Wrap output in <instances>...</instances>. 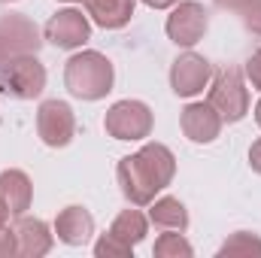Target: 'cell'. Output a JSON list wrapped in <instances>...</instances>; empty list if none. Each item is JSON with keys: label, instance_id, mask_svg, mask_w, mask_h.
I'll return each instance as SVG.
<instances>
[{"label": "cell", "instance_id": "2e32d148", "mask_svg": "<svg viewBox=\"0 0 261 258\" xmlns=\"http://www.w3.org/2000/svg\"><path fill=\"white\" fill-rule=\"evenodd\" d=\"M149 222L161 231H189V210L179 197H158L149 203Z\"/></svg>", "mask_w": 261, "mask_h": 258}, {"label": "cell", "instance_id": "83f0119b", "mask_svg": "<svg viewBox=\"0 0 261 258\" xmlns=\"http://www.w3.org/2000/svg\"><path fill=\"white\" fill-rule=\"evenodd\" d=\"M255 122H258V128H261V100L255 104Z\"/></svg>", "mask_w": 261, "mask_h": 258}, {"label": "cell", "instance_id": "484cf974", "mask_svg": "<svg viewBox=\"0 0 261 258\" xmlns=\"http://www.w3.org/2000/svg\"><path fill=\"white\" fill-rule=\"evenodd\" d=\"M143 3H146L149 9H173L179 0H143Z\"/></svg>", "mask_w": 261, "mask_h": 258}, {"label": "cell", "instance_id": "7402d4cb", "mask_svg": "<svg viewBox=\"0 0 261 258\" xmlns=\"http://www.w3.org/2000/svg\"><path fill=\"white\" fill-rule=\"evenodd\" d=\"M246 79L252 82V88L255 91H261V49H255L252 55H249V61H246Z\"/></svg>", "mask_w": 261, "mask_h": 258}, {"label": "cell", "instance_id": "9c48e42d", "mask_svg": "<svg viewBox=\"0 0 261 258\" xmlns=\"http://www.w3.org/2000/svg\"><path fill=\"white\" fill-rule=\"evenodd\" d=\"M43 40L55 49H82L91 40V21L88 15H82V9H58L43 28Z\"/></svg>", "mask_w": 261, "mask_h": 258}, {"label": "cell", "instance_id": "3957f363", "mask_svg": "<svg viewBox=\"0 0 261 258\" xmlns=\"http://www.w3.org/2000/svg\"><path fill=\"white\" fill-rule=\"evenodd\" d=\"M206 104L222 116V122L234 125L249 113V88L243 79V70L237 67H225L219 73H213L210 85H206Z\"/></svg>", "mask_w": 261, "mask_h": 258}, {"label": "cell", "instance_id": "5b68a950", "mask_svg": "<svg viewBox=\"0 0 261 258\" xmlns=\"http://www.w3.org/2000/svg\"><path fill=\"white\" fill-rule=\"evenodd\" d=\"M155 116L143 100H116L107 116H103V128L113 140H146L152 134Z\"/></svg>", "mask_w": 261, "mask_h": 258}, {"label": "cell", "instance_id": "277c9868", "mask_svg": "<svg viewBox=\"0 0 261 258\" xmlns=\"http://www.w3.org/2000/svg\"><path fill=\"white\" fill-rule=\"evenodd\" d=\"M46 88V67L37 55H15L0 67V94L12 100H34Z\"/></svg>", "mask_w": 261, "mask_h": 258}, {"label": "cell", "instance_id": "9a60e30c", "mask_svg": "<svg viewBox=\"0 0 261 258\" xmlns=\"http://www.w3.org/2000/svg\"><path fill=\"white\" fill-rule=\"evenodd\" d=\"M85 6V15L103 28V31H119L134 18V6L137 0H79Z\"/></svg>", "mask_w": 261, "mask_h": 258}, {"label": "cell", "instance_id": "44dd1931", "mask_svg": "<svg viewBox=\"0 0 261 258\" xmlns=\"http://www.w3.org/2000/svg\"><path fill=\"white\" fill-rule=\"evenodd\" d=\"M243 24H246L249 34L261 37V0H252V3L243 9Z\"/></svg>", "mask_w": 261, "mask_h": 258}, {"label": "cell", "instance_id": "d6986e66", "mask_svg": "<svg viewBox=\"0 0 261 258\" xmlns=\"http://www.w3.org/2000/svg\"><path fill=\"white\" fill-rule=\"evenodd\" d=\"M228 255H261V237L252 231H237L231 234L222 246H219V258Z\"/></svg>", "mask_w": 261, "mask_h": 258}, {"label": "cell", "instance_id": "ffe728a7", "mask_svg": "<svg viewBox=\"0 0 261 258\" xmlns=\"http://www.w3.org/2000/svg\"><path fill=\"white\" fill-rule=\"evenodd\" d=\"M94 255L97 258H130L134 255V246L122 243L119 237H113V234L107 231V234L97 237V243H94Z\"/></svg>", "mask_w": 261, "mask_h": 258}, {"label": "cell", "instance_id": "30bf717a", "mask_svg": "<svg viewBox=\"0 0 261 258\" xmlns=\"http://www.w3.org/2000/svg\"><path fill=\"white\" fill-rule=\"evenodd\" d=\"M213 79V64L197 55V52H182L170 64V88L176 97H197Z\"/></svg>", "mask_w": 261, "mask_h": 258}, {"label": "cell", "instance_id": "f546056e", "mask_svg": "<svg viewBox=\"0 0 261 258\" xmlns=\"http://www.w3.org/2000/svg\"><path fill=\"white\" fill-rule=\"evenodd\" d=\"M0 3H15V0H0Z\"/></svg>", "mask_w": 261, "mask_h": 258}, {"label": "cell", "instance_id": "cb8c5ba5", "mask_svg": "<svg viewBox=\"0 0 261 258\" xmlns=\"http://www.w3.org/2000/svg\"><path fill=\"white\" fill-rule=\"evenodd\" d=\"M249 167H252V170L261 176V137L252 143V146H249Z\"/></svg>", "mask_w": 261, "mask_h": 258}, {"label": "cell", "instance_id": "f1b7e54d", "mask_svg": "<svg viewBox=\"0 0 261 258\" xmlns=\"http://www.w3.org/2000/svg\"><path fill=\"white\" fill-rule=\"evenodd\" d=\"M61 3H79V0H61Z\"/></svg>", "mask_w": 261, "mask_h": 258}, {"label": "cell", "instance_id": "ac0fdd59", "mask_svg": "<svg viewBox=\"0 0 261 258\" xmlns=\"http://www.w3.org/2000/svg\"><path fill=\"white\" fill-rule=\"evenodd\" d=\"M152 255L155 258H192L195 249H192V243L182 237V231H167V234H161V237L155 240Z\"/></svg>", "mask_w": 261, "mask_h": 258}, {"label": "cell", "instance_id": "8992f818", "mask_svg": "<svg viewBox=\"0 0 261 258\" xmlns=\"http://www.w3.org/2000/svg\"><path fill=\"white\" fill-rule=\"evenodd\" d=\"M43 46V31L21 12L0 18V67L15 55H37Z\"/></svg>", "mask_w": 261, "mask_h": 258}, {"label": "cell", "instance_id": "5bb4252c", "mask_svg": "<svg viewBox=\"0 0 261 258\" xmlns=\"http://www.w3.org/2000/svg\"><path fill=\"white\" fill-rule=\"evenodd\" d=\"M55 234L64 246H85L94 234V216L79 207V203H70L58 213L55 219Z\"/></svg>", "mask_w": 261, "mask_h": 258}, {"label": "cell", "instance_id": "4316f807", "mask_svg": "<svg viewBox=\"0 0 261 258\" xmlns=\"http://www.w3.org/2000/svg\"><path fill=\"white\" fill-rule=\"evenodd\" d=\"M6 219H9V213H6V210H3V207H0V228H3V225H6Z\"/></svg>", "mask_w": 261, "mask_h": 258}, {"label": "cell", "instance_id": "e0dca14e", "mask_svg": "<svg viewBox=\"0 0 261 258\" xmlns=\"http://www.w3.org/2000/svg\"><path fill=\"white\" fill-rule=\"evenodd\" d=\"M110 234L119 237V240L128 243V246H137V243L146 240V234H149V216H143L140 210H122V213L113 219Z\"/></svg>", "mask_w": 261, "mask_h": 258}, {"label": "cell", "instance_id": "d4e9b609", "mask_svg": "<svg viewBox=\"0 0 261 258\" xmlns=\"http://www.w3.org/2000/svg\"><path fill=\"white\" fill-rule=\"evenodd\" d=\"M249 3H252V0H216L219 9H237V12H243Z\"/></svg>", "mask_w": 261, "mask_h": 258}, {"label": "cell", "instance_id": "7a4b0ae2", "mask_svg": "<svg viewBox=\"0 0 261 258\" xmlns=\"http://www.w3.org/2000/svg\"><path fill=\"white\" fill-rule=\"evenodd\" d=\"M116 82V70L113 61L103 52L85 49L70 55V61L64 64V85L67 91L79 100H100L113 91Z\"/></svg>", "mask_w": 261, "mask_h": 258}, {"label": "cell", "instance_id": "ba28073f", "mask_svg": "<svg viewBox=\"0 0 261 258\" xmlns=\"http://www.w3.org/2000/svg\"><path fill=\"white\" fill-rule=\"evenodd\" d=\"M37 134L49 149H64L76 137V116L67 100H43L37 110Z\"/></svg>", "mask_w": 261, "mask_h": 258}, {"label": "cell", "instance_id": "4fadbf2b", "mask_svg": "<svg viewBox=\"0 0 261 258\" xmlns=\"http://www.w3.org/2000/svg\"><path fill=\"white\" fill-rule=\"evenodd\" d=\"M34 203V183L24 170H3L0 173V207L9 213V219H18Z\"/></svg>", "mask_w": 261, "mask_h": 258}, {"label": "cell", "instance_id": "52a82bcc", "mask_svg": "<svg viewBox=\"0 0 261 258\" xmlns=\"http://www.w3.org/2000/svg\"><path fill=\"white\" fill-rule=\"evenodd\" d=\"M206 28H210V12L197 0H179L173 6V12L167 15V24H164L167 40L176 43V46H182V49L197 46L203 40Z\"/></svg>", "mask_w": 261, "mask_h": 258}, {"label": "cell", "instance_id": "7c38bea8", "mask_svg": "<svg viewBox=\"0 0 261 258\" xmlns=\"http://www.w3.org/2000/svg\"><path fill=\"white\" fill-rule=\"evenodd\" d=\"M222 116L206 104V100H195V104H189L186 110H182V116H179V128L182 134L192 140V143H200V146H206V143H213L219 134H222Z\"/></svg>", "mask_w": 261, "mask_h": 258}, {"label": "cell", "instance_id": "603a6c76", "mask_svg": "<svg viewBox=\"0 0 261 258\" xmlns=\"http://www.w3.org/2000/svg\"><path fill=\"white\" fill-rule=\"evenodd\" d=\"M15 255V234H12V228H0V258H9Z\"/></svg>", "mask_w": 261, "mask_h": 258}, {"label": "cell", "instance_id": "8fae6325", "mask_svg": "<svg viewBox=\"0 0 261 258\" xmlns=\"http://www.w3.org/2000/svg\"><path fill=\"white\" fill-rule=\"evenodd\" d=\"M15 234V255L21 258H43L49 255L55 234L49 231V225L43 219H31V216H18L12 225Z\"/></svg>", "mask_w": 261, "mask_h": 258}, {"label": "cell", "instance_id": "6da1fadb", "mask_svg": "<svg viewBox=\"0 0 261 258\" xmlns=\"http://www.w3.org/2000/svg\"><path fill=\"white\" fill-rule=\"evenodd\" d=\"M122 194L130 207H149L176 176V155L164 143H143L134 155H125L116 167Z\"/></svg>", "mask_w": 261, "mask_h": 258}]
</instances>
